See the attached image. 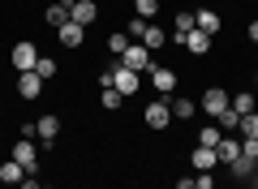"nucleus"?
<instances>
[{"mask_svg":"<svg viewBox=\"0 0 258 189\" xmlns=\"http://www.w3.org/2000/svg\"><path fill=\"white\" fill-rule=\"evenodd\" d=\"M18 95H22V99H39V95H43V78H39L35 69L18 73Z\"/></svg>","mask_w":258,"mask_h":189,"instance_id":"9b49d317","label":"nucleus"},{"mask_svg":"<svg viewBox=\"0 0 258 189\" xmlns=\"http://www.w3.org/2000/svg\"><path fill=\"white\" fill-rule=\"evenodd\" d=\"M35 60H39V47L30 43V39H26V43H18V47H13V52H9V65H13V69H18V73L35 69Z\"/></svg>","mask_w":258,"mask_h":189,"instance_id":"0eeeda50","label":"nucleus"},{"mask_svg":"<svg viewBox=\"0 0 258 189\" xmlns=\"http://www.w3.org/2000/svg\"><path fill=\"white\" fill-rule=\"evenodd\" d=\"M198 189H215V176H211V172H198Z\"/></svg>","mask_w":258,"mask_h":189,"instance_id":"7c9ffc66","label":"nucleus"},{"mask_svg":"<svg viewBox=\"0 0 258 189\" xmlns=\"http://www.w3.org/2000/svg\"><path fill=\"white\" fill-rule=\"evenodd\" d=\"M9 155H13L26 172H39V146H35V138H18V146H13Z\"/></svg>","mask_w":258,"mask_h":189,"instance_id":"39448f33","label":"nucleus"},{"mask_svg":"<svg viewBox=\"0 0 258 189\" xmlns=\"http://www.w3.org/2000/svg\"><path fill=\"white\" fill-rule=\"evenodd\" d=\"M211 43H215V35H207V30L194 26L189 35H181V43H176V47H185V52H194V56H207V52H211Z\"/></svg>","mask_w":258,"mask_h":189,"instance_id":"423d86ee","label":"nucleus"},{"mask_svg":"<svg viewBox=\"0 0 258 189\" xmlns=\"http://www.w3.org/2000/svg\"><path fill=\"white\" fill-rule=\"evenodd\" d=\"M189 163H194V172H211L215 163H220V155H215V146H203V142H198V146L189 151Z\"/></svg>","mask_w":258,"mask_h":189,"instance_id":"f8f14e48","label":"nucleus"},{"mask_svg":"<svg viewBox=\"0 0 258 189\" xmlns=\"http://www.w3.org/2000/svg\"><path fill=\"white\" fill-rule=\"evenodd\" d=\"M22 180H26V168L9 155V159L0 163V185H22Z\"/></svg>","mask_w":258,"mask_h":189,"instance_id":"2eb2a0df","label":"nucleus"},{"mask_svg":"<svg viewBox=\"0 0 258 189\" xmlns=\"http://www.w3.org/2000/svg\"><path fill=\"white\" fill-rule=\"evenodd\" d=\"M99 103H103V108H108V112H116L120 103H125V95H120L116 86H99Z\"/></svg>","mask_w":258,"mask_h":189,"instance_id":"5701e85b","label":"nucleus"},{"mask_svg":"<svg viewBox=\"0 0 258 189\" xmlns=\"http://www.w3.org/2000/svg\"><path fill=\"white\" fill-rule=\"evenodd\" d=\"M35 73H39V78H56V60H52V56H39V60H35Z\"/></svg>","mask_w":258,"mask_h":189,"instance_id":"cd10ccee","label":"nucleus"},{"mask_svg":"<svg viewBox=\"0 0 258 189\" xmlns=\"http://www.w3.org/2000/svg\"><path fill=\"white\" fill-rule=\"evenodd\" d=\"M220 138H224V129H220V125H203V129H198V142H203V146H215Z\"/></svg>","mask_w":258,"mask_h":189,"instance_id":"a878e982","label":"nucleus"},{"mask_svg":"<svg viewBox=\"0 0 258 189\" xmlns=\"http://www.w3.org/2000/svg\"><path fill=\"white\" fill-rule=\"evenodd\" d=\"M120 60H125L129 69H138V73H151V69H155V56H151L147 43H129L125 52H120Z\"/></svg>","mask_w":258,"mask_h":189,"instance_id":"f03ea898","label":"nucleus"},{"mask_svg":"<svg viewBox=\"0 0 258 189\" xmlns=\"http://www.w3.org/2000/svg\"><path fill=\"white\" fill-rule=\"evenodd\" d=\"M35 138H39L43 146H52L56 138H60V116H56V112H47V116H39V120H35Z\"/></svg>","mask_w":258,"mask_h":189,"instance_id":"6e6552de","label":"nucleus"},{"mask_svg":"<svg viewBox=\"0 0 258 189\" xmlns=\"http://www.w3.org/2000/svg\"><path fill=\"white\" fill-rule=\"evenodd\" d=\"M134 13H138V18H155V13H159V0H134Z\"/></svg>","mask_w":258,"mask_h":189,"instance_id":"bb28decb","label":"nucleus"},{"mask_svg":"<svg viewBox=\"0 0 258 189\" xmlns=\"http://www.w3.org/2000/svg\"><path fill=\"white\" fill-rule=\"evenodd\" d=\"M194 112H198V103L189 95H176L172 99V120H194Z\"/></svg>","mask_w":258,"mask_h":189,"instance_id":"6ab92c4d","label":"nucleus"},{"mask_svg":"<svg viewBox=\"0 0 258 189\" xmlns=\"http://www.w3.org/2000/svg\"><path fill=\"white\" fill-rule=\"evenodd\" d=\"M228 168H232V176H237V180H249V176H254V168H258V159H254V155H245V151H241L237 159L228 163Z\"/></svg>","mask_w":258,"mask_h":189,"instance_id":"f3484780","label":"nucleus"},{"mask_svg":"<svg viewBox=\"0 0 258 189\" xmlns=\"http://www.w3.org/2000/svg\"><path fill=\"white\" fill-rule=\"evenodd\" d=\"M151 86H155L159 95H176V86H181V82H176V73L168 69V65H155V69H151Z\"/></svg>","mask_w":258,"mask_h":189,"instance_id":"1a4fd4ad","label":"nucleus"},{"mask_svg":"<svg viewBox=\"0 0 258 189\" xmlns=\"http://www.w3.org/2000/svg\"><path fill=\"white\" fill-rule=\"evenodd\" d=\"M215 155H220V163H232L241 155V134H224L220 142H215Z\"/></svg>","mask_w":258,"mask_h":189,"instance_id":"ddd939ff","label":"nucleus"},{"mask_svg":"<svg viewBox=\"0 0 258 189\" xmlns=\"http://www.w3.org/2000/svg\"><path fill=\"white\" fill-rule=\"evenodd\" d=\"M228 103H232V95H228L224 86H207V90H203V99H198V108H203L207 116H220Z\"/></svg>","mask_w":258,"mask_h":189,"instance_id":"20e7f679","label":"nucleus"},{"mask_svg":"<svg viewBox=\"0 0 258 189\" xmlns=\"http://www.w3.org/2000/svg\"><path fill=\"white\" fill-rule=\"evenodd\" d=\"M237 134H241V138H258V112H245V116H241Z\"/></svg>","mask_w":258,"mask_h":189,"instance_id":"b1692460","label":"nucleus"},{"mask_svg":"<svg viewBox=\"0 0 258 189\" xmlns=\"http://www.w3.org/2000/svg\"><path fill=\"white\" fill-rule=\"evenodd\" d=\"M69 18H74L78 26H95V18H99V5H95V0H74V5H69Z\"/></svg>","mask_w":258,"mask_h":189,"instance_id":"9d476101","label":"nucleus"},{"mask_svg":"<svg viewBox=\"0 0 258 189\" xmlns=\"http://www.w3.org/2000/svg\"><path fill=\"white\" fill-rule=\"evenodd\" d=\"M164 39H168V35H164V26H151V22H147V30H142V43L151 47V56L164 47Z\"/></svg>","mask_w":258,"mask_h":189,"instance_id":"4be33fe9","label":"nucleus"},{"mask_svg":"<svg viewBox=\"0 0 258 189\" xmlns=\"http://www.w3.org/2000/svg\"><path fill=\"white\" fill-rule=\"evenodd\" d=\"M142 30H147V18H134V22H129V35H134V39H142Z\"/></svg>","mask_w":258,"mask_h":189,"instance_id":"c756f323","label":"nucleus"},{"mask_svg":"<svg viewBox=\"0 0 258 189\" xmlns=\"http://www.w3.org/2000/svg\"><path fill=\"white\" fill-rule=\"evenodd\" d=\"M125 47H129V35H120V30H116V35H108V52L112 56H120Z\"/></svg>","mask_w":258,"mask_h":189,"instance_id":"c85d7f7f","label":"nucleus"},{"mask_svg":"<svg viewBox=\"0 0 258 189\" xmlns=\"http://www.w3.org/2000/svg\"><path fill=\"white\" fill-rule=\"evenodd\" d=\"M215 125H220L224 134H237V125H241V112H237V108H232V103H228V108H224L220 116H215Z\"/></svg>","mask_w":258,"mask_h":189,"instance_id":"412c9836","label":"nucleus"},{"mask_svg":"<svg viewBox=\"0 0 258 189\" xmlns=\"http://www.w3.org/2000/svg\"><path fill=\"white\" fill-rule=\"evenodd\" d=\"M194 18H198V30H207V35H220V26H224V22H220V13H215V9H198Z\"/></svg>","mask_w":258,"mask_h":189,"instance_id":"aec40b11","label":"nucleus"},{"mask_svg":"<svg viewBox=\"0 0 258 189\" xmlns=\"http://www.w3.org/2000/svg\"><path fill=\"white\" fill-rule=\"evenodd\" d=\"M142 120H147V129H168L172 125V103H168V95H159V99L142 112Z\"/></svg>","mask_w":258,"mask_h":189,"instance_id":"7ed1b4c3","label":"nucleus"},{"mask_svg":"<svg viewBox=\"0 0 258 189\" xmlns=\"http://www.w3.org/2000/svg\"><path fill=\"white\" fill-rule=\"evenodd\" d=\"M69 5H74V0H56V5H47V13H43V22L47 26H64V22H69Z\"/></svg>","mask_w":258,"mask_h":189,"instance_id":"dca6fc26","label":"nucleus"},{"mask_svg":"<svg viewBox=\"0 0 258 189\" xmlns=\"http://www.w3.org/2000/svg\"><path fill=\"white\" fill-rule=\"evenodd\" d=\"M194 26H198L194 13H172V43H181V35H189Z\"/></svg>","mask_w":258,"mask_h":189,"instance_id":"a211bd4d","label":"nucleus"},{"mask_svg":"<svg viewBox=\"0 0 258 189\" xmlns=\"http://www.w3.org/2000/svg\"><path fill=\"white\" fill-rule=\"evenodd\" d=\"M56 35H60V43H64V47H82V39H86V26H78V22L69 18L64 26H56Z\"/></svg>","mask_w":258,"mask_h":189,"instance_id":"4468645a","label":"nucleus"},{"mask_svg":"<svg viewBox=\"0 0 258 189\" xmlns=\"http://www.w3.org/2000/svg\"><path fill=\"white\" fill-rule=\"evenodd\" d=\"M232 108H237L241 116H245V112H254V90H237V95H232Z\"/></svg>","mask_w":258,"mask_h":189,"instance_id":"393cba45","label":"nucleus"},{"mask_svg":"<svg viewBox=\"0 0 258 189\" xmlns=\"http://www.w3.org/2000/svg\"><path fill=\"white\" fill-rule=\"evenodd\" d=\"M112 86H116L125 99H134V95H138V86H142V73H138V69H129V65L116 56V69H112Z\"/></svg>","mask_w":258,"mask_h":189,"instance_id":"f257e3e1","label":"nucleus"},{"mask_svg":"<svg viewBox=\"0 0 258 189\" xmlns=\"http://www.w3.org/2000/svg\"><path fill=\"white\" fill-rule=\"evenodd\" d=\"M245 35H249V43H258V18L249 22V26H245Z\"/></svg>","mask_w":258,"mask_h":189,"instance_id":"2f4dec72","label":"nucleus"}]
</instances>
